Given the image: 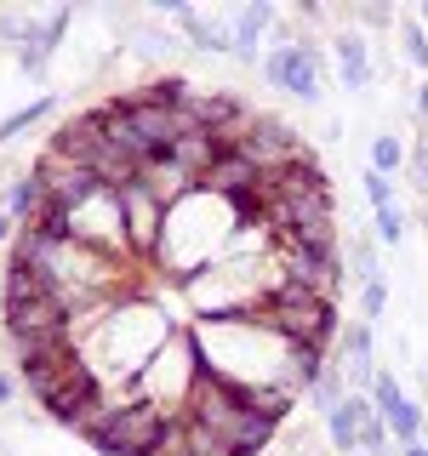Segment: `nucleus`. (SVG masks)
<instances>
[{"label": "nucleus", "mask_w": 428, "mask_h": 456, "mask_svg": "<svg viewBox=\"0 0 428 456\" xmlns=\"http://www.w3.org/2000/svg\"><path fill=\"white\" fill-rule=\"evenodd\" d=\"M166 422H171L166 405H154V399H132V405H114L109 428H97L92 445L103 456H149L154 445H160Z\"/></svg>", "instance_id": "1"}, {"label": "nucleus", "mask_w": 428, "mask_h": 456, "mask_svg": "<svg viewBox=\"0 0 428 456\" xmlns=\"http://www.w3.org/2000/svg\"><path fill=\"white\" fill-rule=\"evenodd\" d=\"M69 240H80V246H92V251H103L120 263L126 251V211H120V194H97V200H86V206L75 211V223H69Z\"/></svg>", "instance_id": "2"}, {"label": "nucleus", "mask_w": 428, "mask_h": 456, "mask_svg": "<svg viewBox=\"0 0 428 456\" xmlns=\"http://www.w3.org/2000/svg\"><path fill=\"white\" fill-rule=\"evenodd\" d=\"M235 154H246V160L257 166V177H275V171L303 166V160H309L303 137H297L292 126H280V120H251V132L240 137V149H235Z\"/></svg>", "instance_id": "3"}, {"label": "nucleus", "mask_w": 428, "mask_h": 456, "mask_svg": "<svg viewBox=\"0 0 428 456\" xmlns=\"http://www.w3.org/2000/svg\"><path fill=\"white\" fill-rule=\"evenodd\" d=\"M263 75H268V86L292 92L297 103H314V97H320V52H314L309 40L275 46V52L263 57Z\"/></svg>", "instance_id": "4"}, {"label": "nucleus", "mask_w": 428, "mask_h": 456, "mask_svg": "<svg viewBox=\"0 0 428 456\" xmlns=\"http://www.w3.org/2000/svg\"><path fill=\"white\" fill-rule=\"evenodd\" d=\"M120 211H126V246H132L137 256H160V246H166V206L154 200V189H143V183L120 189Z\"/></svg>", "instance_id": "5"}, {"label": "nucleus", "mask_w": 428, "mask_h": 456, "mask_svg": "<svg viewBox=\"0 0 428 456\" xmlns=\"http://www.w3.org/2000/svg\"><path fill=\"white\" fill-rule=\"evenodd\" d=\"M342 274V251H309V246H285V280L309 285V291L332 297V285Z\"/></svg>", "instance_id": "6"}, {"label": "nucleus", "mask_w": 428, "mask_h": 456, "mask_svg": "<svg viewBox=\"0 0 428 456\" xmlns=\"http://www.w3.org/2000/svg\"><path fill=\"white\" fill-rule=\"evenodd\" d=\"M189 114H194L200 132H211V137L240 132V126H251V120H257V114L240 103V97H228V92H194V97H189Z\"/></svg>", "instance_id": "7"}, {"label": "nucleus", "mask_w": 428, "mask_h": 456, "mask_svg": "<svg viewBox=\"0 0 428 456\" xmlns=\"http://www.w3.org/2000/svg\"><path fill=\"white\" fill-rule=\"evenodd\" d=\"M57 325H69L63 297H35V303L6 308V337H40V331H57Z\"/></svg>", "instance_id": "8"}, {"label": "nucleus", "mask_w": 428, "mask_h": 456, "mask_svg": "<svg viewBox=\"0 0 428 456\" xmlns=\"http://www.w3.org/2000/svg\"><path fill=\"white\" fill-rule=\"evenodd\" d=\"M257 183H263V177H257V166L246 160V154H223V160L200 177V189L218 194V200H240V194H251Z\"/></svg>", "instance_id": "9"}, {"label": "nucleus", "mask_w": 428, "mask_h": 456, "mask_svg": "<svg viewBox=\"0 0 428 456\" xmlns=\"http://www.w3.org/2000/svg\"><path fill=\"white\" fill-rule=\"evenodd\" d=\"M366 417H377L366 394H349L337 411H325V434H332V445H337L342 456H360V422H366Z\"/></svg>", "instance_id": "10"}, {"label": "nucleus", "mask_w": 428, "mask_h": 456, "mask_svg": "<svg viewBox=\"0 0 428 456\" xmlns=\"http://www.w3.org/2000/svg\"><path fill=\"white\" fill-rule=\"evenodd\" d=\"M342 382H349V388H366V394H371V382H377V360H371L366 325H349V331H342Z\"/></svg>", "instance_id": "11"}, {"label": "nucleus", "mask_w": 428, "mask_h": 456, "mask_svg": "<svg viewBox=\"0 0 428 456\" xmlns=\"http://www.w3.org/2000/svg\"><path fill=\"white\" fill-rule=\"evenodd\" d=\"M166 160L177 166V171H189V177L200 183L211 166L223 160V149H218V137H211V132H189V137H177V142H171V154H166Z\"/></svg>", "instance_id": "12"}, {"label": "nucleus", "mask_w": 428, "mask_h": 456, "mask_svg": "<svg viewBox=\"0 0 428 456\" xmlns=\"http://www.w3.org/2000/svg\"><path fill=\"white\" fill-rule=\"evenodd\" d=\"M46 200H52V189L35 177V171H29V177L12 183V194H6V217L18 223V228H35L40 217H46Z\"/></svg>", "instance_id": "13"}, {"label": "nucleus", "mask_w": 428, "mask_h": 456, "mask_svg": "<svg viewBox=\"0 0 428 456\" xmlns=\"http://www.w3.org/2000/svg\"><path fill=\"white\" fill-rule=\"evenodd\" d=\"M177 23L189 28V40H194V52H235V28H223V23H206V18H194L189 6L177 12Z\"/></svg>", "instance_id": "14"}, {"label": "nucleus", "mask_w": 428, "mask_h": 456, "mask_svg": "<svg viewBox=\"0 0 428 456\" xmlns=\"http://www.w3.org/2000/svg\"><path fill=\"white\" fill-rule=\"evenodd\" d=\"M275 23V6H263V0H251L246 12H240V23H235V52L240 57H257V35Z\"/></svg>", "instance_id": "15"}, {"label": "nucleus", "mask_w": 428, "mask_h": 456, "mask_svg": "<svg viewBox=\"0 0 428 456\" xmlns=\"http://www.w3.org/2000/svg\"><path fill=\"white\" fill-rule=\"evenodd\" d=\"M285 365H292L297 388H314V377L325 370V348H314V342H285Z\"/></svg>", "instance_id": "16"}, {"label": "nucleus", "mask_w": 428, "mask_h": 456, "mask_svg": "<svg viewBox=\"0 0 428 456\" xmlns=\"http://www.w3.org/2000/svg\"><path fill=\"white\" fill-rule=\"evenodd\" d=\"M337 63H342V80L360 92V86L371 80V63H366V40L360 35H337Z\"/></svg>", "instance_id": "17"}, {"label": "nucleus", "mask_w": 428, "mask_h": 456, "mask_svg": "<svg viewBox=\"0 0 428 456\" xmlns=\"http://www.w3.org/2000/svg\"><path fill=\"white\" fill-rule=\"evenodd\" d=\"M366 399H371V411H377V417H383V422H389V417H394V411H399V405H406V394H399V382H394V370H377V382H371V394H366Z\"/></svg>", "instance_id": "18"}, {"label": "nucleus", "mask_w": 428, "mask_h": 456, "mask_svg": "<svg viewBox=\"0 0 428 456\" xmlns=\"http://www.w3.org/2000/svg\"><path fill=\"white\" fill-rule=\"evenodd\" d=\"M389 434L399 439V445H417V439H423V405H411V399H406V405L389 417Z\"/></svg>", "instance_id": "19"}, {"label": "nucleus", "mask_w": 428, "mask_h": 456, "mask_svg": "<svg viewBox=\"0 0 428 456\" xmlns=\"http://www.w3.org/2000/svg\"><path fill=\"white\" fill-rule=\"evenodd\" d=\"M406 166V149H399V137L383 132L377 142H371V171H383V177H394V171Z\"/></svg>", "instance_id": "20"}, {"label": "nucleus", "mask_w": 428, "mask_h": 456, "mask_svg": "<svg viewBox=\"0 0 428 456\" xmlns=\"http://www.w3.org/2000/svg\"><path fill=\"white\" fill-rule=\"evenodd\" d=\"M314 399H320V411H337L342 399H349V382L337 377V365H325L320 377H314Z\"/></svg>", "instance_id": "21"}, {"label": "nucleus", "mask_w": 428, "mask_h": 456, "mask_svg": "<svg viewBox=\"0 0 428 456\" xmlns=\"http://www.w3.org/2000/svg\"><path fill=\"white\" fill-rule=\"evenodd\" d=\"M46 114H52V97H40V103L18 109V114H12V120H0V142H12L18 132H29V126H35V120H46Z\"/></svg>", "instance_id": "22"}, {"label": "nucleus", "mask_w": 428, "mask_h": 456, "mask_svg": "<svg viewBox=\"0 0 428 456\" xmlns=\"http://www.w3.org/2000/svg\"><path fill=\"white\" fill-rule=\"evenodd\" d=\"M383 445H389V422H383V417H366L360 422V456H383Z\"/></svg>", "instance_id": "23"}, {"label": "nucleus", "mask_w": 428, "mask_h": 456, "mask_svg": "<svg viewBox=\"0 0 428 456\" xmlns=\"http://www.w3.org/2000/svg\"><path fill=\"white\" fill-rule=\"evenodd\" d=\"M366 200L377 211H389L394 206V177H383V171H366Z\"/></svg>", "instance_id": "24"}, {"label": "nucleus", "mask_w": 428, "mask_h": 456, "mask_svg": "<svg viewBox=\"0 0 428 456\" xmlns=\"http://www.w3.org/2000/svg\"><path fill=\"white\" fill-rule=\"evenodd\" d=\"M377 234H383V246H399V234H406V223H399V206L377 211Z\"/></svg>", "instance_id": "25"}, {"label": "nucleus", "mask_w": 428, "mask_h": 456, "mask_svg": "<svg viewBox=\"0 0 428 456\" xmlns=\"http://www.w3.org/2000/svg\"><path fill=\"white\" fill-rule=\"evenodd\" d=\"M406 57H411L417 69H428V35H423L417 23H406Z\"/></svg>", "instance_id": "26"}, {"label": "nucleus", "mask_w": 428, "mask_h": 456, "mask_svg": "<svg viewBox=\"0 0 428 456\" xmlns=\"http://www.w3.org/2000/svg\"><path fill=\"white\" fill-rule=\"evenodd\" d=\"M383 303H389V291H383V280L360 285V308H366V320H377V314H383Z\"/></svg>", "instance_id": "27"}, {"label": "nucleus", "mask_w": 428, "mask_h": 456, "mask_svg": "<svg viewBox=\"0 0 428 456\" xmlns=\"http://www.w3.org/2000/svg\"><path fill=\"white\" fill-rule=\"evenodd\" d=\"M360 23H371V28H389V23H394V12H389V6H360Z\"/></svg>", "instance_id": "28"}, {"label": "nucleus", "mask_w": 428, "mask_h": 456, "mask_svg": "<svg viewBox=\"0 0 428 456\" xmlns=\"http://www.w3.org/2000/svg\"><path fill=\"white\" fill-rule=\"evenodd\" d=\"M12 394H18V382H12V377H0V405H6Z\"/></svg>", "instance_id": "29"}, {"label": "nucleus", "mask_w": 428, "mask_h": 456, "mask_svg": "<svg viewBox=\"0 0 428 456\" xmlns=\"http://www.w3.org/2000/svg\"><path fill=\"white\" fill-rule=\"evenodd\" d=\"M417 114L428 120V80H423V92H417Z\"/></svg>", "instance_id": "30"}, {"label": "nucleus", "mask_w": 428, "mask_h": 456, "mask_svg": "<svg viewBox=\"0 0 428 456\" xmlns=\"http://www.w3.org/2000/svg\"><path fill=\"white\" fill-rule=\"evenodd\" d=\"M406 456H428V445H406Z\"/></svg>", "instance_id": "31"}, {"label": "nucleus", "mask_w": 428, "mask_h": 456, "mask_svg": "<svg viewBox=\"0 0 428 456\" xmlns=\"http://www.w3.org/2000/svg\"><path fill=\"white\" fill-rule=\"evenodd\" d=\"M423 211H428V206H423Z\"/></svg>", "instance_id": "32"}]
</instances>
